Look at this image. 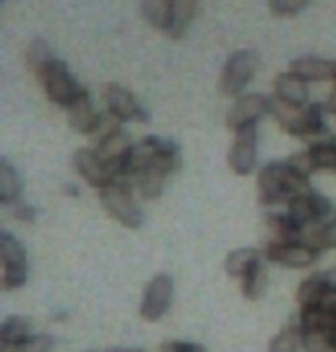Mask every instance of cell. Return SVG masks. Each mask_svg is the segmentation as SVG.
<instances>
[{"instance_id":"obj_1","label":"cell","mask_w":336,"mask_h":352,"mask_svg":"<svg viewBox=\"0 0 336 352\" xmlns=\"http://www.w3.org/2000/svg\"><path fill=\"white\" fill-rule=\"evenodd\" d=\"M272 116L276 118V122L281 124V129L291 136H300L309 141V145L329 141L334 138L329 134V129L325 127L322 120V113H325V104H306V106H291L283 104L279 99H272Z\"/></svg>"},{"instance_id":"obj_2","label":"cell","mask_w":336,"mask_h":352,"mask_svg":"<svg viewBox=\"0 0 336 352\" xmlns=\"http://www.w3.org/2000/svg\"><path fill=\"white\" fill-rule=\"evenodd\" d=\"M256 191H258V203L262 208H274L279 203H288L295 196L309 194L311 187L306 177L298 175L283 159V162L262 166L256 180Z\"/></svg>"},{"instance_id":"obj_3","label":"cell","mask_w":336,"mask_h":352,"mask_svg":"<svg viewBox=\"0 0 336 352\" xmlns=\"http://www.w3.org/2000/svg\"><path fill=\"white\" fill-rule=\"evenodd\" d=\"M177 168H180V148H177V143L161 141L159 150H157V155L153 157V162L134 177L138 194L143 198H148V201L159 198L164 187H166V180Z\"/></svg>"},{"instance_id":"obj_4","label":"cell","mask_w":336,"mask_h":352,"mask_svg":"<svg viewBox=\"0 0 336 352\" xmlns=\"http://www.w3.org/2000/svg\"><path fill=\"white\" fill-rule=\"evenodd\" d=\"M100 201H102V208L107 210V214L111 219H115V221L124 226V228L136 230L143 226V219L146 217H143L141 205L136 203L129 180L122 177V180L104 187L100 191Z\"/></svg>"},{"instance_id":"obj_5","label":"cell","mask_w":336,"mask_h":352,"mask_svg":"<svg viewBox=\"0 0 336 352\" xmlns=\"http://www.w3.org/2000/svg\"><path fill=\"white\" fill-rule=\"evenodd\" d=\"M0 263H3V290H19L28 281V256L21 240L12 232H0Z\"/></svg>"},{"instance_id":"obj_6","label":"cell","mask_w":336,"mask_h":352,"mask_svg":"<svg viewBox=\"0 0 336 352\" xmlns=\"http://www.w3.org/2000/svg\"><path fill=\"white\" fill-rule=\"evenodd\" d=\"M37 81L42 83L49 102H54L56 106H63V109H69V106L85 92L81 85H78L76 78L69 74L67 65L63 60H58V58L51 65H46V69L37 76Z\"/></svg>"},{"instance_id":"obj_7","label":"cell","mask_w":336,"mask_h":352,"mask_svg":"<svg viewBox=\"0 0 336 352\" xmlns=\"http://www.w3.org/2000/svg\"><path fill=\"white\" fill-rule=\"evenodd\" d=\"M71 166H74V170L90 187L100 191L104 187H109V184L122 180V166L104 162L95 152V148H78L74 152V157H71Z\"/></svg>"},{"instance_id":"obj_8","label":"cell","mask_w":336,"mask_h":352,"mask_svg":"<svg viewBox=\"0 0 336 352\" xmlns=\"http://www.w3.org/2000/svg\"><path fill=\"white\" fill-rule=\"evenodd\" d=\"M258 69V56L254 51H237L223 65L219 78V92L223 97H242V90L247 88Z\"/></svg>"},{"instance_id":"obj_9","label":"cell","mask_w":336,"mask_h":352,"mask_svg":"<svg viewBox=\"0 0 336 352\" xmlns=\"http://www.w3.org/2000/svg\"><path fill=\"white\" fill-rule=\"evenodd\" d=\"M175 295V281L170 274H155L143 290L141 318L146 322H157L168 314Z\"/></svg>"},{"instance_id":"obj_10","label":"cell","mask_w":336,"mask_h":352,"mask_svg":"<svg viewBox=\"0 0 336 352\" xmlns=\"http://www.w3.org/2000/svg\"><path fill=\"white\" fill-rule=\"evenodd\" d=\"M228 166L235 175H251L258 166V129L256 124L235 131V141L228 150Z\"/></svg>"},{"instance_id":"obj_11","label":"cell","mask_w":336,"mask_h":352,"mask_svg":"<svg viewBox=\"0 0 336 352\" xmlns=\"http://www.w3.org/2000/svg\"><path fill=\"white\" fill-rule=\"evenodd\" d=\"M269 111H272V99L260 95V92H249V95L237 97L235 104L230 106L226 116V127L230 131H240L249 127V124H256Z\"/></svg>"},{"instance_id":"obj_12","label":"cell","mask_w":336,"mask_h":352,"mask_svg":"<svg viewBox=\"0 0 336 352\" xmlns=\"http://www.w3.org/2000/svg\"><path fill=\"white\" fill-rule=\"evenodd\" d=\"M104 102H107L109 116H113L117 122H148V111L138 104V99L127 88L117 83H109L104 88Z\"/></svg>"},{"instance_id":"obj_13","label":"cell","mask_w":336,"mask_h":352,"mask_svg":"<svg viewBox=\"0 0 336 352\" xmlns=\"http://www.w3.org/2000/svg\"><path fill=\"white\" fill-rule=\"evenodd\" d=\"M265 258L269 263L281 265L291 270H309L320 258V251L309 247L304 242H288V244H267Z\"/></svg>"},{"instance_id":"obj_14","label":"cell","mask_w":336,"mask_h":352,"mask_svg":"<svg viewBox=\"0 0 336 352\" xmlns=\"http://www.w3.org/2000/svg\"><path fill=\"white\" fill-rule=\"evenodd\" d=\"M67 120H69V127L83 136H95L97 131H100L104 118L95 111L88 90L67 109Z\"/></svg>"},{"instance_id":"obj_15","label":"cell","mask_w":336,"mask_h":352,"mask_svg":"<svg viewBox=\"0 0 336 352\" xmlns=\"http://www.w3.org/2000/svg\"><path fill=\"white\" fill-rule=\"evenodd\" d=\"M291 72L295 76H300L306 83H322V81H334L336 78V63L325 60V58L304 56L291 63Z\"/></svg>"},{"instance_id":"obj_16","label":"cell","mask_w":336,"mask_h":352,"mask_svg":"<svg viewBox=\"0 0 336 352\" xmlns=\"http://www.w3.org/2000/svg\"><path fill=\"white\" fill-rule=\"evenodd\" d=\"M265 223H267V232H269V244L302 242L304 230L295 223V219L288 214V212H269Z\"/></svg>"},{"instance_id":"obj_17","label":"cell","mask_w":336,"mask_h":352,"mask_svg":"<svg viewBox=\"0 0 336 352\" xmlns=\"http://www.w3.org/2000/svg\"><path fill=\"white\" fill-rule=\"evenodd\" d=\"M274 95L279 102L291 104V106H306L309 104L306 81H302V78L295 76L293 72H286V74H279L274 78Z\"/></svg>"},{"instance_id":"obj_18","label":"cell","mask_w":336,"mask_h":352,"mask_svg":"<svg viewBox=\"0 0 336 352\" xmlns=\"http://www.w3.org/2000/svg\"><path fill=\"white\" fill-rule=\"evenodd\" d=\"M32 336H35L32 334V322L23 316H10L0 324V345H3L5 350L19 348V345H23L25 341H30Z\"/></svg>"},{"instance_id":"obj_19","label":"cell","mask_w":336,"mask_h":352,"mask_svg":"<svg viewBox=\"0 0 336 352\" xmlns=\"http://www.w3.org/2000/svg\"><path fill=\"white\" fill-rule=\"evenodd\" d=\"M262 263V254L254 247H242V249H233L226 256V263H223V270H226L228 276L233 278H245L249 272H251L256 265Z\"/></svg>"},{"instance_id":"obj_20","label":"cell","mask_w":336,"mask_h":352,"mask_svg":"<svg viewBox=\"0 0 336 352\" xmlns=\"http://www.w3.org/2000/svg\"><path fill=\"white\" fill-rule=\"evenodd\" d=\"M329 295V288L322 278V272H315L309 278L300 283L298 288V304L300 309H315V307H322L325 297Z\"/></svg>"},{"instance_id":"obj_21","label":"cell","mask_w":336,"mask_h":352,"mask_svg":"<svg viewBox=\"0 0 336 352\" xmlns=\"http://www.w3.org/2000/svg\"><path fill=\"white\" fill-rule=\"evenodd\" d=\"M170 3H173V16H170V28L166 35L182 39L199 12V0H170Z\"/></svg>"},{"instance_id":"obj_22","label":"cell","mask_w":336,"mask_h":352,"mask_svg":"<svg viewBox=\"0 0 336 352\" xmlns=\"http://www.w3.org/2000/svg\"><path fill=\"white\" fill-rule=\"evenodd\" d=\"M23 194V182L16 168L12 166L8 159L0 162V201L5 205H16L21 201Z\"/></svg>"},{"instance_id":"obj_23","label":"cell","mask_w":336,"mask_h":352,"mask_svg":"<svg viewBox=\"0 0 336 352\" xmlns=\"http://www.w3.org/2000/svg\"><path fill=\"white\" fill-rule=\"evenodd\" d=\"M141 14L153 28L168 32L170 16H173V3L170 0H143Z\"/></svg>"},{"instance_id":"obj_24","label":"cell","mask_w":336,"mask_h":352,"mask_svg":"<svg viewBox=\"0 0 336 352\" xmlns=\"http://www.w3.org/2000/svg\"><path fill=\"white\" fill-rule=\"evenodd\" d=\"M311 191H309V194H302V196H295L286 203L288 214L295 219V223H298L302 230L313 228L315 226V210H313V201H311Z\"/></svg>"},{"instance_id":"obj_25","label":"cell","mask_w":336,"mask_h":352,"mask_svg":"<svg viewBox=\"0 0 336 352\" xmlns=\"http://www.w3.org/2000/svg\"><path fill=\"white\" fill-rule=\"evenodd\" d=\"M302 350V327L300 320L286 324L267 345V352H300Z\"/></svg>"},{"instance_id":"obj_26","label":"cell","mask_w":336,"mask_h":352,"mask_svg":"<svg viewBox=\"0 0 336 352\" xmlns=\"http://www.w3.org/2000/svg\"><path fill=\"white\" fill-rule=\"evenodd\" d=\"M54 60H56V56H54V51H51V46L46 44L44 39H32L28 51H25V65H28V69L32 74L39 76L46 69V65H51Z\"/></svg>"},{"instance_id":"obj_27","label":"cell","mask_w":336,"mask_h":352,"mask_svg":"<svg viewBox=\"0 0 336 352\" xmlns=\"http://www.w3.org/2000/svg\"><path fill=\"white\" fill-rule=\"evenodd\" d=\"M302 242L313 247L315 251H327V249H336V221L327 223V226H313V228H306L304 235H302Z\"/></svg>"},{"instance_id":"obj_28","label":"cell","mask_w":336,"mask_h":352,"mask_svg":"<svg viewBox=\"0 0 336 352\" xmlns=\"http://www.w3.org/2000/svg\"><path fill=\"white\" fill-rule=\"evenodd\" d=\"M242 285V295L247 297V300H260L262 295H265V288H267V270H265V265L258 263L256 267L249 272V274L242 278L240 281Z\"/></svg>"},{"instance_id":"obj_29","label":"cell","mask_w":336,"mask_h":352,"mask_svg":"<svg viewBox=\"0 0 336 352\" xmlns=\"http://www.w3.org/2000/svg\"><path fill=\"white\" fill-rule=\"evenodd\" d=\"M309 152H311V157L315 162V168L336 173V141L334 138L309 145Z\"/></svg>"},{"instance_id":"obj_30","label":"cell","mask_w":336,"mask_h":352,"mask_svg":"<svg viewBox=\"0 0 336 352\" xmlns=\"http://www.w3.org/2000/svg\"><path fill=\"white\" fill-rule=\"evenodd\" d=\"M302 350L304 352H332V348H329L327 331L302 329Z\"/></svg>"},{"instance_id":"obj_31","label":"cell","mask_w":336,"mask_h":352,"mask_svg":"<svg viewBox=\"0 0 336 352\" xmlns=\"http://www.w3.org/2000/svg\"><path fill=\"white\" fill-rule=\"evenodd\" d=\"M311 3L313 0H269V12L274 16H295Z\"/></svg>"},{"instance_id":"obj_32","label":"cell","mask_w":336,"mask_h":352,"mask_svg":"<svg viewBox=\"0 0 336 352\" xmlns=\"http://www.w3.org/2000/svg\"><path fill=\"white\" fill-rule=\"evenodd\" d=\"M286 164L291 166V168L298 173V175H302V177H311L315 170V162H313V157H311V152L309 150H304V152H298V155H293V157H288L286 159Z\"/></svg>"},{"instance_id":"obj_33","label":"cell","mask_w":336,"mask_h":352,"mask_svg":"<svg viewBox=\"0 0 336 352\" xmlns=\"http://www.w3.org/2000/svg\"><path fill=\"white\" fill-rule=\"evenodd\" d=\"M54 345H56L54 336L37 334V336H32L30 341H25L23 345H19V348H10V350L3 348V352H51Z\"/></svg>"},{"instance_id":"obj_34","label":"cell","mask_w":336,"mask_h":352,"mask_svg":"<svg viewBox=\"0 0 336 352\" xmlns=\"http://www.w3.org/2000/svg\"><path fill=\"white\" fill-rule=\"evenodd\" d=\"M161 352H205V348L199 343H184V341H170L161 345Z\"/></svg>"},{"instance_id":"obj_35","label":"cell","mask_w":336,"mask_h":352,"mask_svg":"<svg viewBox=\"0 0 336 352\" xmlns=\"http://www.w3.org/2000/svg\"><path fill=\"white\" fill-rule=\"evenodd\" d=\"M14 217L19 219V221L32 223V221H35V217H37V212H35V208H32V205L23 203V201H19V203L14 205Z\"/></svg>"},{"instance_id":"obj_36","label":"cell","mask_w":336,"mask_h":352,"mask_svg":"<svg viewBox=\"0 0 336 352\" xmlns=\"http://www.w3.org/2000/svg\"><path fill=\"white\" fill-rule=\"evenodd\" d=\"M322 278H325V283H327L329 290H336V267L322 272Z\"/></svg>"},{"instance_id":"obj_37","label":"cell","mask_w":336,"mask_h":352,"mask_svg":"<svg viewBox=\"0 0 336 352\" xmlns=\"http://www.w3.org/2000/svg\"><path fill=\"white\" fill-rule=\"evenodd\" d=\"M325 111H329V113H334L336 116V90L329 95V99H327V104H325Z\"/></svg>"},{"instance_id":"obj_38","label":"cell","mask_w":336,"mask_h":352,"mask_svg":"<svg viewBox=\"0 0 336 352\" xmlns=\"http://www.w3.org/2000/svg\"><path fill=\"white\" fill-rule=\"evenodd\" d=\"M109 352H146V350H138V348H111Z\"/></svg>"},{"instance_id":"obj_39","label":"cell","mask_w":336,"mask_h":352,"mask_svg":"<svg viewBox=\"0 0 336 352\" xmlns=\"http://www.w3.org/2000/svg\"><path fill=\"white\" fill-rule=\"evenodd\" d=\"M88 352H97V350H88Z\"/></svg>"}]
</instances>
